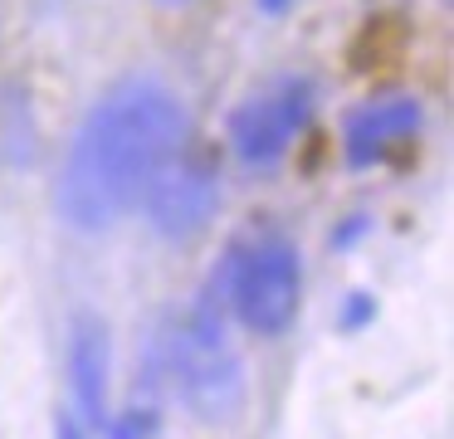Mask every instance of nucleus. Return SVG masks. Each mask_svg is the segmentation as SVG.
Here are the masks:
<instances>
[{
	"label": "nucleus",
	"mask_w": 454,
	"mask_h": 439,
	"mask_svg": "<svg viewBox=\"0 0 454 439\" xmlns=\"http://www.w3.org/2000/svg\"><path fill=\"white\" fill-rule=\"evenodd\" d=\"M191 132L186 103L161 78H122L93 103L64 156L59 210L79 230H108L142 205L147 185L181 156Z\"/></svg>",
	"instance_id": "obj_1"
},
{
	"label": "nucleus",
	"mask_w": 454,
	"mask_h": 439,
	"mask_svg": "<svg viewBox=\"0 0 454 439\" xmlns=\"http://www.w3.org/2000/svg\"><path fill=\"white\" fill-rule=\"evenodd\" d=\"M225 293L235 317L259 337H278L294 327L298 302H303V263L294 239L284 234H259L230 249L225 259Z\"/></svg>",
	"instance_id": "obj_2"
},
{
	"label": "nucleus",
	"mask_w": 454,
	"mask_h": 439,
	"mask_svg": "<svg viewBox=\"0 0 454 439\" xmlns=\"http://www.w3.org/2000/svg\"><path fill=\"white\" fill-rule=\"evenodd\" d=\"M176 386L181 400L210 425L235 419L245 405V366L230 347L225 312L215 298H200L176 332Z\"/></svg>",
	"instance_id": "obj_3"
},
{
	"label": "nucleus",
	"mask_w": 454,
	"mask_h": 439,
	"mask_svg": "<svg viewBox=\"0 0 454 439\" xmlns=\"http://www.w3.org/2000/svg\"><path fill=\"white\" fill-rule=\"evenodd\" d=\"M313 117V83L308 78H278V83L249 93L230 113V152L245 166H274Z\"/></svg>",
	"instance_id": "obj_4"
},
{
	"label": "nucleus",
	"mask_w": 454,
	"mask_h": 439,
	"mask_svg": "<svg viewBox=\"0 0 454 439\" xmlns=\"http://www.w3.org/2000/svg\"><path fill=\"white\" fill-rule=\"evenodd\" d=\"M152 224H157L167 239H181V234H196L210 224L220 205V181L210 161H171L157 181L142 195Z\"/></svg>",
	"instance_id": "obj_5"
},
{
	"label": "nucleus",
	"mask_w": 454,
	"mask_h": 439,
	"mask_svg": "<svg viewBox=\"0 0 454 439\" xmlns=\"http://www.w3.org/2000/svg\"><path fill=\"white\" fill-rule=\"evenodd\" d=\"M425 122V107L415 98H376V103L356 107L342 127V142H347V161L352 166H372L381 161L391 146H405Z\"/></svg>",
	"instance_id": "obj_6"
},
{
	"label": "nucleus",
	"mask_w": 454,
	"mask_h": 439,
	"mask_svg": "<svg viewBox=\"0 0 454 439\" xmlns=\"http://www.w3.org/2000/svg\"><path fill=\"white\" fill-rule=\"evenodd\" d=\"M69 386L89 419H108V327L98 317H79L69 332Z\"/></svg>",
	"instance_id": "obj_7"
},
{
	"label": "nucleus",
	"mask_w": 454,
	"mask_h": 439,
	"mask_svg": "<svg viewBox=\"0 0 454 439\" xmlns=\"http://www.w3.org/2000/svg\"><path fill=\"white\" fill-rule=\"evenodd\" d=\"M59 439H83V429L74 419H59Z\"/></svg>",
	"instance_id": "obj_8"
},
{
	"label": "nucleus",
	"mask_w": 454,
	"mask_h": 439,
	"mask_svg": "<svg viewBox=\"0 0 454 439\" xmlns=\"http://www.w3.org/2000/svg\"><path fill=\"white\" fill-rule=\"evenodd\" d=\"M264 10H284V5H294V0H259Z\"/></svg>",
	"instance_id": "obj_9"
},
{
	"label": "nucleus",
	"mask_w": 454,
	"mask_h": 439,
	"mask_svg": "<svg viewBox=\"0 0 454 439\" xmlns=\"http://www.w3.org/2000/svg\"><path fill=\"white\" fill-rule=\"evenodd\" d=\"M157 5H196V0H157Z\"/></svg>",
	"instance_id": "obj_10"
}]
</instances>
